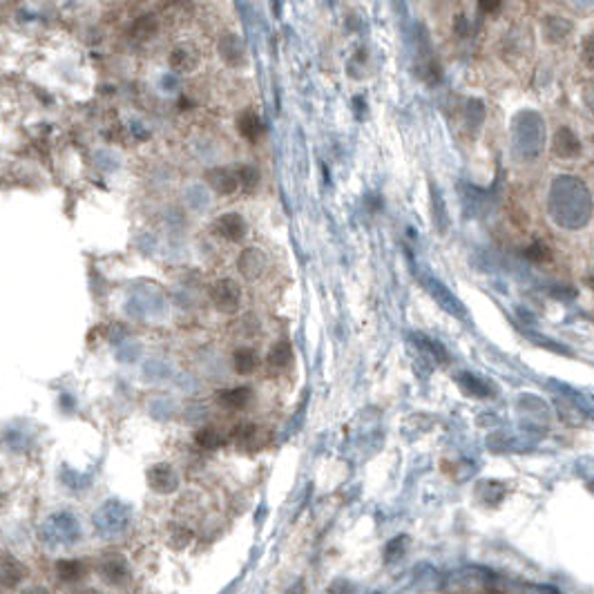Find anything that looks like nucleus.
Returning a JSON list of instances; mask_svg holds the SVG:
<instances>
[{
  "label": "nucleus",
  "mask_w": 594,
  "mask_h": 594,
  "mask_svg": "<svg viewBox=\"0 0 594 594\" xmlns=\"http://www.w3.org/2000/svg\"><path fill=\"white\" fill-rule=\"evenodd\" d=\"M155 32H157V23H155L152 16H143V18H141V21L137 23V27H135V34H137V36H143V39L152 36Z\"/></svg>",
  "instance_id": "5701e85b"
},
{
  "label": "nucleus",
  "mask_w": 594,
  "mask_h": 594,
  "mask_svg": "<svg viewBox=\"0 0 594 594\" xmlns=\"http://www.w3.org/2000/svg\"><path fill=\"white\" fill-rule=\"evenodd\" d=\"M501 3H503V0H478L480 9H483V12H487V14H494L496 9L501 7Z\"/></svg>",
  "instance_id": "393cba45"
},
{
  "label": "nucleus",
  "mask_w": 594,
  "mask_h": 594,
  "mask_svg": "<svg viewBox=\"0 0 594 594\" xmlns=\"http://www.w3.org/2000/svg\"><path fill=\"white\" fill-rule=\"evenodd\" d=\"M148 485L159 494H170L175 492L179 485V478L175 474V469L170 465H155L148 469Z\"/></svg>",
  "instance_id": "1a4fd4ad"
},
{
  "label": "nucleus",
  "mask_w": 594,
  "mask_h": 594,
  "mask_svg": "<svg viewBox=\"0 0 594 594\" xmlns=\"http://www.w3.org/2000/svg\"><path fill=\"white\" fill-rule=\"evenodd\" d=\"M199 63V56H197V50L188 45L181 47H175L172 54H170V68L175 72H192Z\"/></svg>",
  "instance_id": "2eb2a0df"
},
{
  "label": "nucleus",
  "mask_w": 594,
  "mask_h": 594,
  "mask_svg": "<svg viewBox=\"0 0 594 594\" xmlns=\"http://www.w3.org/2000/svg\"><path fill=\"white\" fill-rule=\"evenodd\" d=\"M266 266H268V259H266V253H264L261 248H244L239 259H237V268L241 273V277H246L248 281H255L259 279L264 273H266Z\"/></svg>",
  "instance_id": "39448f33"
},
{
  "label": "nucleus",
  "mask_w": 594,
  "mask_h": 594,
  "mask_svg": "<svg viewBox=\"0 0 594 594\" xmlns=\"http://www.w3.org/2000/svg\"><path fill=\"white\" fill-rule=\"evenodd\" d=\"M101 577L103 581H108L110 586H123L130 579V565L123 556L108 554V556H103V561H101Z\"/></svg>",
  "instance_id": "0eeeda50"
},
{
  "label": "nucleus",
  "mask_w": 594,
  "mask_h": 594,
  "mask_svg": "<svg viewBox=\"0 0 594 594\" xmlns=\"http://www.w3.org/2000/svg\"><path fill=\"white\" fill-rule=\"evenodd\" d=\"M290 360H293V351H290L288 342L273 344V348L268 351V357H266L268 366H270V369H275V371H281L284 366H288Z\"/></svg>",
  "instance_id": "f3484780"
},
{
  "label": "nucleus",
  "mask_w": 594,
  "mask_h": 594,
  "mask_svg": "<svg viewBox=\"0 0 594 594\" xmlns=\"http://www.w3.org/2000/svg\"><path fill=\"white\" fill-rule=\"evenodd\" d=\"M210 301L219 313H237L241 306V286L230 277L217 279L210 286Z\"/></svg>",
  "instance_id": "f03ea898"
},
{
  "label": "nucleus",
  "mask_w": 594,
  "mask_h": 594,
  "mask_svg": "<svg viewBox=\"0 0 594 594\" xmlns=\"http://www.w3.org/2000/svg\"><path fill=\"white\" fill-rule=\"evenodd\" d=\"M212 232L226 241H241L248 232V224L239 212H224L212 221Z\"/></svg>",
  "instance_id": "20e7f679"
},
{
  "label": "nucleus",
  "mask_w": 594,
  "mask_h": 594,
  "mask_svg": "<svg viewBox=\"0 0 594 594\" xmlns=\"http://www.w3.org/2000/svg\"><path fill=\"white\" fill-rule=\"evenodd\" d=\"M424 286L429 288V293L433 295V299H436L445 310H449L451 315H456V317H463V315H465L463 304H460L458 297L451 293V290H449L445 284H440V281L433 279V277H427V279H424Z\"/></svg>",
  "instance_id": "6e6552de"
},
{
  "label": "nucleus",
  "mask_w": 594,
  "mask_h": 594,
  "mask_svg": "<svg viewBox=\"0 0 594 594\" xmlns=\"http://www.w3.org/2000/svg\"><path fill=\"white\" fill-rule=\"evenodd\" d=\"M253 398V391L248 386H235V389H226L217 393V402L221 404L224 409L228 411H241L248 407V402Z\"/></svg>",
  "instance_id": "9b49d317"
},
{
  "label": "nucleus",
  "mask_w": 594,
  "mask_h": 594,
  "mask_svg": "<svg viewBox=\"0 0 594 594\" xmlns=\"http://www.w3.org/2000/svg\"><path fill=\"white\" fill-rule=\"evenodd\" d=\"M195 442L204 449H215V447L224 445V436L215 427H204V429L197 431Z\"/></svg>",
  "instance_id": "6ab92c4d"
},
{
  "label": "nucleus",
  "mask_w": 594,
  "mask_h": 594,
  "mask_svg": "<svg viewBox=\"0 0 594 594\" xmlns=\"http://www.w3.org/2000/svg\"><path fill=\"white\" fill-rule=\"evenodd\" d=\"M23 594H47V590L45 588H30V590H25Z\"/></svg>",
  "instance_id": "bb28decb"
},
{
  "label": "nucleus",
  "mask_w": 594,
  "mask_h": 594,
  "mask_svg": "<svg viewBox=\"0 0 594 594\" xmlns=\"http://www.w3.org/2000/svg\"><path fill=\"white\" fill-rule=\"evenodd\" d=\"M159 81H161V85H164V90H166V92L175 90V88H177V83H179L175 74H164V77L159 79Z\"/></svg>",
  "instance_id": "a878e982"
},
{
  "label": "nucleus",
  "mask_w": 594,
  "mask_h": 594,
  "mask_svg": "<svg viewBox=\"0 0 594 594\" xmlns=\"http://www.w3.org/2000/svg\"><path fill=\"white\" fill-rule=\"evenodd\" d=\"M525 255H527V257H530L532 261H539V264L550 259V250L545 248V246H541V244H534L532 248H527V253H525Z\"/></svg>",
  "instance_id": "b1692460"
},
{
  "label": "nucleus",
  "mask_w": 594,
  "mask_h": 594,
  "mask_svg": "<svg viewBox=\"0 0 594 594\" xmlns=\"http://www.w3.org/2000/svg\"><path fill=\"white\" fill-rule=\"evenodd\" d=\"M77 594H99L97 590H81V592H77Z\"/></svg>",
  "instance_id": "cd10ccee"
},
{
  "label": "nucleus",
  "mask_w": 594,
  "mask_h": 594,
  "mask_svg": "<svg viewBox=\"0 0 594 594\" xmlns=\"http://www.w3.org/2000/svg\"><path fill=\"white\" fill-rule=\"evenodd\" d=\"M257 364H259V357L248 346H241V348H237V351L232 353V369L237 371L239 375L253 373L255 369H257Z\"/></svg>",
  "instance_id": "dca6fc26"
},
{
  "label": "nucleus",
  "mask_w": 594,
  "mask_h": 594,
  "mask_svg": "<svg viewBox=\"0 0 594 594\" xmlns=\"http://www.w3.org/2000/svg\"><path fill=\"white\" fill-rule=\"evenodd\" d=\"M237 172H239L241 188H248V190H253V188L259 184V170L255 166H237Z\"/></svg>",
  "instance_id": "4be33fe9"
},
{
  "label": "nucleus",
  "mask_w": 594,
  "mask_h": 594,
  "mask_svg": "<svg viewBox=\"0 0 594 594\" xmlns=\"http://www.w3.org/2000/svg\"><path fill=\"white\" fill-rule=\"evenodd\" d=\"M431 208H433V219H436L438 228H442V232H445V228H447V206L440 199L436 188H431Z\"/></svg>",
  "instance_id": "412c9836"
},
{
  "label": "nucleus",
  "mask_w": 594,
  "mask_h": 594,
  "mask_svg": "<svg viewBox=\"0 0 594 594\" xmlns=\"http://www.w3.org/2000/svg\"><path fill=\"white\" fill-rule=\"evenodd\" d=\"M416 74L429 85H436L442 79L440 72V63L436 61V56L431 52L429 45V36L424 32V27L418 25V34H416Z\"/></svg>",
  "instance_id": "f257e3e1"
},
{
  "label": "nucleus",
  "mask_w": 594,
  "mask_h": 594,
  "mask_svg": "<svg viewBox=\"0 0 594 594\" xmlns=\"http://www.w3.org/2000/svg\"><path fill=\"white\" fill-rule=\"evenodd\" d=\"M88 572H90L88 563L81 561V559H63V561L56 563V574H59V579L65 583H77Z\"/></svg>",
  "instance_id": "4468645a"
},
{
  "label": "nucleus",
  "mask_w": 594,
  "mask_h": 594,
  "mask_svg": "<svg viewBox=\"0 0 594 594\" xmlns=\"http://www.w3.org/2000/svg\"><path fill=\"white\" fill-rule=\"evenodd\" d=\"M458 380H460V384H463V389L474 395V398H489V395L494 393L492 386H489L485 380L474 378V375H469V373H463Z\"/></svg>",
  "instance_id": "a211bd4d"
},
{
  "label": "nucleus",
  "mask_w": 594,
  "mask_h": 594,
  "mask_svg": "<svg viewBox=\"0 0 594 594\" xmlns=\"http://www.w3.org/2000/svg\"><path fill=\"white\" fill-rule=\"evenodd\" d=\"M25 579H27V568H25V565L21 561H16L14 556L5 554L3 556V586L7 590H14V588L21 586Z\"/></svg>",
  "instance_id": "ddd939ff"
},
{
  "label": "nucleus",
  "mask_w": 594,
  "mask_h": 594,
  "mask_svg": "<svg viewBox=\"0 0 594 594\" xmlns=\"http://www.w3.org/2000/svg\"><path fill=\"white\" fill-rule=\"evenodd\" d=\"M237 130L244 139L255 143V141H259L264 132H266V126H264V121L255 115L253 110H246L237 117Z\"/></svg>",
  "instance_id": "f8f14e48"
},
{
  "label": "nucleus",
  "mask_w": 594,
  "mask_h": 594,
  "mask_svg": "<svg viewBox=\"0 0 594 594\" xmlns=\"http://www.w3.org/2000/svg\"><path fill=\"white\" fill-rule=\"evenodd\" d=\"M210 201V195L204 186H190L188 188V206L195 210H204Z\"/></svg>",
  "instance_id": "aec40b11"
},
{
  "label": "nucleus",
  "mask_w": 594,
  "mask_h": 594,
  "mask_svg": "<svg viewBox=\"0 0 594 594\" xmlns=\"http://www.w3.org/2000/svg\"><path fill=\"white\" fill-rule=\"evenodd\" d=\"M206 186H208L210 192L219 195V197L235 195L241 188L237 168H228V166L210 168L208 172H206Z\"/></svg>",
  "instance_id": "7ed1b4c3"
},
{
  "label": "nucleus",
  "mask_w": 594,
  "mask_h": 594,
  "mask_svg": "<svg viewBox=\"0 0 594 594\" xmlns=\"http://www.w3.org/2000/svg\"><path fill=\"white\" fill-rule=\"evenodd\" d=\"M217 50H219V56L226 61V65H230V68H237V70H239V68H244V65H246V61H248L246 45H244L241 36H237L235 32L224 34L221 39H219V47H217Z\"/></svg>",
  "instance_id": "423d86ee"
},
{
  "label": "nucleus",
  "mask_w": 594,
  "mask_h": 594,
  "mask_svg": "<svg viewBox=\"0 0 594 594\" xmlns=\"http://www.w3.org/2000/svg\"><path fill=\"white\" fill-rule=\"evenodd\" d=\"M232 440L244 451H255L266 442V431L259 429L257 424H239L232 429Z\"/></svg>",
  "instance_id": "9d476101"
}]
</instances>
